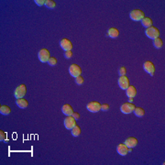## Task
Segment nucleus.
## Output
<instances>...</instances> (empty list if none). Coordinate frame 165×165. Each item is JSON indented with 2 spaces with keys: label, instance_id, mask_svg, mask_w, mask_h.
I'll return each mask as SVG.
<instances>
[{
  "label": "nucleus",
  "instance_id": "obj_1",
  "mask_svg": "<svg viewBox=\"0 0 165 165\" xmlns=\"http://www.w3.org/2000/svg\"><path fill=\"white\" fill-rule=\"evenodd\" d=\"M129 17L134 21H141L145 18V14L140 9H134L129 13Z\"/></svg>",
  "mask_w": 165,
  "mask_h": 165
},
{
  "label": "nucleus",
  "instance_id": "obj_2",
  "mask_svg": "<svg viewBox=\"0 0 165 165\" xmlns=\"http://www.w3.org/2000/svg\"><path fill=\"white\" fill-rule=\"evenodd\" d=\"M27 94V87L25 85H18L15 92H14V96L16 97V99H19V98H23L24 96Z\"/></svg>",
  "mask_w": 165,
  "mask_h": 165
},
{
  "label": "nucleus",
  "instance_id": "obj_3",
  "mask_svg": "<svg viewBox=\"0 0 165 165\" xmlns=\"http://www.w3.org/2000/svg\"><path fill=\"white\" fill-rule=\"evenodd\" d=\"M145 34H146L147 37H149V39H152V40H155V39L160 37V31L158 28L155 27H150L146 28Z\"/></svg>",
  "mask_w": 165,
  "mask_h": 165
},
{
  "label": "nucleus",
  "instance_id": "obj_4",
  "mask_svg": "<svg viewBox=\"0 0 165 165\" xmlns=\"http://www.w3.org/2000/svg\"><path fill=\"white\" fill-rule=\"evenodd\" d=\"M86 108L89 112L92 113H97L101 110V104L98 103L96 101H93V102H90L86 105Z\"/></svg>",
  "mask_w": 165,
  "mask_h": 165
},
{
  "label": "nucleus",
  "instance_id": "obj_5",
  "mask_svg": "<svg viewBox=\"0 0 165 165\" xmlns=\"http://www.w3.org/2000/svg\"><path fill=\"white\" fill-rule=\"evenodd\" d=\"M38 58L41 62H48L49 59L51 58L50 56V51L46 49H42L39 51L38 53Z\"/></svg>",
  "mask_w": 165,
  "mask_h": 165
},
{
  "label": "nucleus",
  "instance_id": "obj_6",
  "mask_svg": "<svg viewBox=\"0 0 165 165\" xmlns=\"http://www.w3.org/2000/svg\"><path fill=\"white\" fill-rule=\"evenodd\" d=\"M136 106L132 103H125L120 106V110L123 114H130L132 113Z\"/></svg>",
  "mask_w": 165,
  "mask_h": 165
},
{
  "label": "nucleus",
  "instance_id": "obj_7",
  "mask_svg": "<svg viewBox=\"0 0 165 165\" xmlns=\"http://www.w3.org/2000/svg\"><path fill=\"white\" fill-rule=\"evenodd\" d=\"M64 127L67 129H70L71 130L72 128H74L76 126V119L72 116H67V118L64 119Z\"/></svg>",
  "mask_w": 165,
  "mask_h": 165
},
{
  "label": "nucleus",
  "instance_id": "obj_8",
  "mask_svg": "<svg viewBox=\"0 0 165 165\" xmlns=\"http://www.w3.org/2000/svg\"><path fill=\"white\" fill-rule=\"evenodd\" d=\"M69 72L70 74L74 77V78H76V77H78L81 75L82 74V70H81V67L79 65L77 64H72L69 68Z\"/></svg>",
  "mask_w": 165,
  "mask_h": 165
},
{
  "label": "nucleus",
  "instance_id": "obj_9",
  "mask_svg": "<svg viewBox=\"0 0 165 165\" xmlns=\"http://www.w3.org/2000/svg\"><path fill=\"white\" fill-rule=\"evenodd\" d=\"M118 85L122 90H127V88L129 86V80L126 75L120 76L118 78Z\"/></svg>",
  "mask_w": 165,
  "mask_h": 165
},
{
  "label": "nucleus",
  "instance_id": "obj_10",
  "mask_svg": "<svg viewBox=\"0 0 165 165\" xmlns=\"http://www.w3.org/2000/svg\"><path fill=\"white\" fill-rule=\"evenodd\" d=\"M143 69L145 70V72H147L150 76H153L154 72H155V66L151 62L149 61L145 62L143 64Z\"/></svg>",
  "mask_w": 165,
  "mask_h": 165
},
{
  "label": "nucleus",
  "instance_id": "obj_11",
  "mask_svg": "<svg viewBox=\"0 0 165 165\" xmlns=\"http://www.w3.org/2000/svg\"><path fill=\"white\" fill-rule=\"evenodd\" d=\"M60 46H61V48L64 51H72V42L69 40H68V39H62V40L60 41Z\"/></svg>",
  "mask_w": 165,
  "mask_h": 165
},
{
  "label": "nucleus",
  "instance_id": "obj_12",
  "mask_svg": "<svg viewBox=\"0 0 165 165\" xmlns=\"http://www.w3.org/2000/svg\"><path fill=\"white\" fill-rule=\"evenodd\" d=\"M116 151L121 156H127V154L128 153V148L125 144H119L116 147Z\"/></svg>",
  "mask_w": 165,
  "mask_h": 165
},
{
  "label": "nucleus",
  "instance_id": "obj_13",
  "mask_svg": "<svg viewBox=\"0 0 165 165\" xmlns=\"http://www.w3.org/2000/svg\"><path fill=\"white\" fill-rule=\"evenodd\" d=\"M124 144L128 148H135L138 145V139H136V138L130 137V138H128L127 139L125 140V143Z\"/></svg>",
  "mask_w": 165,
  "mask_h": 165
},
{
  "label": "nucleus",
  "instance_id": "obj_14",
  "mask_svg": "<svg viewBox=\"0 0 165 165\" xmlns=\"http://www.w3.org/2000/svg\"><path fill=\"white\" fill-rule=\"evenodd\" d=\"M126 95L128 98H134L136 95H137V89H136L135 86L129 85L127 90H126Z\"/></svg>",
  "mask_w": 165,
  "mask_h": 165
},
{
  "label": "nucleus",
  "instance_id": "obj_15",
  "mask_svg": "<svg viewBox=\"0 0 165 165\" xmlns=\"http://www.w3.org/2000/svg\"><path fill=\"white\" fill-rule=\"evenodd\" d=\"M62 113H64L66 116H72V113H74V109H72V108L69 104H65V105H62Z\"/></svg>",
  "mask_w": 165,
  "mask_h": 165
},
{
  "label": "nucleus",
  "instance_id": "obj_16",
  "mask_svg": "<svg viewBox=\"0 0 165 165\" xmlns=\"http://www.w3.org/2000/svg\"><path fill=\"white\" fill-rule=\"evenodd\" d=\"M16 104H17V105L18 106L19 108L24 109V108H28V102L25 98H19V99H17Z\"/></svg>",
  "mask_w": 165,
  "mask_h": 165
},
{
  "label": "nucleus",
  "instance_id": "obj_17",
  "mask_svg": "<svg viewBox=\"0 0 165 165\" xmlns=\"http://www.w3.org/2000/svg\"><path fill=\"white\" fill-rule=\"evenodd\" d=\"M118 35H119V31H118V28H111L108 31V36H109L110 38H112V39L118 38Z\"/></svg>",
  "mask_w": 165,
  "mask_h": 165
},
{
  "label": "nucleus",
  "instance_id": "obj_18",
  "mask_svg": "<svg viewBox=\"0 0 165 165\" xmlns=\"http://www.w3.org/2000/svg\"><path fill=\"white\" fill-rule=\"evenodd\" d=\"M141 24H142V26L144 28H150V27H152V20H151V18H146L145 17L142 20H141Z\"/></svg>",
  "mask_w": 165,
  "mask_h": 165
},
{
  "label": "nucleus",
  "instance_id": "obj_19",
  "mask_svg": "<svg viewBox=\"0 0 165 165\" xmlns=\"http://www.w3.org/2000/svg\"><path fill=\"white\" fill-rule=\"evenodd\" d=\"M0 113L3 116H8L11 113V108L8 105H1L0 108Z\"/></svg>",
  "mask_w": 165,
  "mask_h": 165
},
{
  "label": "nucleus",
  "instance_id": "obj_20",
  "mask_svg": "<svg viewBox=\"0 0 165 165\" xmlns=\"http://www.w3.org/2000/svg\"><path fill=\"white\" fill-rule=\"evenodd\" d=\"M153 46L156 48V49H161L163 46V42H162V40L160 38H157L153 40Z\"/></svg>",
  "mask_w": 165,
  "mask_h": 165
},
{
  "label": "nucleus",
  "instance_id": "obj_21",
  "mask_svg": "<svg viewBox=\"0 0 165 165\" xmlns=\"http://www.w3.org/2000/svg\"><path fill=\"white\" fill-rule=\"evenodd\" d=\"M133 112H134L135 116H137L138 118H142V116L145 115V110L141 108H136Z\"/></svg>",
  "mask_w": 165,
  "mask_h": 165
},
{
  "label": "nucleus",
  "instance_id": "obj_22",
  "mask_svg": "<svg viewBox=\"0 0 165 165\" xmlns=\"http://www.w3.org/2000/svg\"><path fill=\"white\" fill-rule=\"evenodd\" d=\"M71 131H72V135L74 136V137H79L81 134V128L76 125L74 128L71 129Z\"/></svg>",
  "mask_w": 165,
  "mask_h": 165
},
{
  "label": "nucleus",
  "instance_id": "obj_23",
  "mask_svg": "<svg viewBox=\"0 0 165 165\" xmlns=\"http://www.w3.org/2000/svg\"><path fill=\"white\" fill-rule=\"evenodd\" d=\"M45 6H46L48 8L53 9V8L56 7V3H55V1H53V0H46Z\"/></svg>",
  "mask_w": 165,
  "mask_h": 165
},
{
  "label": "nucleus",
  "instance_id": "obj_24",
  "mask_svg": "<svg viewBox=\"0 0 165 165\" xmlns=\"http://www.w3.org/2000/svg\"><path fill=\"white\" fill-rule=\"evenodd\" d=\"M0 141L7 142V133L0 130Z\"/></svg>",
  "mask_w": 165,
  "mask_h": 165
},
{
  "label": "nucleus",
  "instance_id": "obj_25",
  "mask_svg": "<svg viewBox=\"0 0 165 165\" xmlns=\"http://www.w3.org/2000/svg\"><path fill=\"white\" fill-rule=\"evenodd\" d=\"M48 64H49V65H51V66H55L57 64V59L54 57H51L49 61H48Z\"/></svg>",
  "mask_w": 165,
  "mask_h": 165
},
{
  "label": "nucleus",
  "instance_id": "obj_26",
  "mask_svg": "<svg viewBox=\"0 0 165 165\" xmlns=\"http://www.w3.org/2000/svg\"><path fill=\"white\" fill-rule=\"evenodd\" d=\"M126 74H127V69H126V67H124V66L120 67L118 69V74L120 76H123V75H126Z\"/></svg>",
  "mask_w": 165,
  "mask_h": 165
},
{
  "label": "nucleus",
  "instance_id": "obj_27",
  "mask_svg": "<svg viewBox=\"0 0 165 165\" xmlns=\"http://www.w3.org/2000/svg\"><path fill=\"white\" fill-rule=\"evenodd\" d=\"M84 78H83V76H78V77H76L75 78V83H76V85H82L83 84H84Z\"/></svg>",
  "mask_w": 165,
  "mask_h": 165
},
{
  "label": "nucleus",
  "instance_id": "obj_28",
  "mask_svg": "<svg viewBox=\"0 0 165 165\" xmlns=\"http://www.w3.org/2000/svg\"><path fill=\"white\" fill-rule=\"evenodd\" d=\"M101 110L105 112V111H108L109 110V105L108 104H103L101 105Z\"/></svg>",
  "mask_w": 165,
  "mask_h": 165
},
{
  "label": "nucleus",
  "instance_id": "obj_29",
  "mask_svg": "<svg viewBox=\"0 0 165 165\" xmlns=\"http://www.w3.org/2000/svg\"><path fill=\"white\" fill-rule=\"evenodd\" d=\"M64 57L66 58V59H71V58L72 57V51H65Z\"/></svg>",
  "mask_w": 165,
  "mask_h": 165
},
{
  "label": "nucleus",
  "instance_id": "obj_30",
  "mask_svg": "<svg viewBox=\"0 0 165 165\" xmlns=\"http://www.w3.org/2000/svg\"><path fill=\"white\" fill-rule=\"evenodd\" d=\"M34 2H35L39 7H41V6H43V5H45L46 0H35Z\"/></svg>",
  "mask_w": 165,
  "mask_h": 165
},
{
  "label": "nucleus",
  "instance_id": "obj_31",
  "mask_svg": "<svg viewBox=\"0 0 165 165\" xmlns=\"http://www.w3.org/2000/svg\"><path fill=\"white\" fill-rule=\"evenodd\" d=\"M72 116H74V118L76 120L80 118V115H79L78 113H77V112H74V113H72Z\"/></svg>",
  "mask_w": 165,
  "mask_h": 165
},
{
  "label": "nucleus",
  "instance_id": "obj_32",
  "mask_svg": "<svg viewBox=\"0 0 165 165\" xmlns=\"http://www.w3.org/2000/svg\"><path fill=\"white\" fill-rule=\"evenodd\" d=\"M132 101H133V98H129V103H132Z\"/></svg>",
  "mask_w": 165,
  "mask_h": 165
}]
</instances>
